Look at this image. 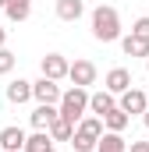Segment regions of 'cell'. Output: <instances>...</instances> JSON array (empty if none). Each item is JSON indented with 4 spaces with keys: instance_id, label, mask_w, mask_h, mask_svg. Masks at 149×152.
I'll use <instances>...</instances> for the list:
<instances>
[{
    "instance_id": "cell-1",
    "label": "cell",
    "mask_w": 149,
    "mask_h": 152,
    "mask_svg": "<svg viewBox=\"0 0 149 152\" xmlns=\"http://www.w3.org/2000/svg\"><path fill=\"white\" fill-rule=\"evenodd\" d=\"M92 36L100 39V42L121 39V14L114 11L110 4H100V7L92 11Z\"/></svg>"
},
{
    "instance_id": "cell-2",
    "label": "cell",
    "mask_w": 149,
    "mask_h": 152,
    "mask_svg": "<svg viewBox=\"0 0 149 152\" xmlns=\"http://www.w3.org/2000/svg\"><path fill=\"white\" fill-rule=\"evenodd\" d=\"M100 134H103V120H100V117H82L78 127H74V134H71L74 152H96Z\"/></svg>"
},
{
    "instance_id": "cell-3",
    "label": "cell",
    "mask_w": 149,
    "mask_h": 152,
    "mask_svg": "<svg viewBox=\"0 0 149 152\" xmlns=\"http://www.w3.org/2000/svg\"><path fill=\"white\" fill-rule=\"evenodd\" d=\"M85 110H89V92L85 88H68V92H60V103H57V113L64 117V120H71V124H78L82 117H85Z\"/></svg>"
},
{
    "instance_id": "cell-4",
    "label": "cell",
    "mask_w": 149,
    "mask_h": 152,
    "mask_svg": "<svg viewBox=\"0 0 149 152\" xmlns=\"http://www.w3.org/2000/svg\"><path fill=\"white\" fill-rule=\"evenodd\" d=\"M68 78H71L78 88H85V85L96 81V64L92 60H74V64H68Z\"/></svg>"
},
{
    "instance_id": "cell-5",
    "label": "cell",
    "mask_w": 149,
    "mask_h": 152,
    "mask_svg": "<svg viewBox=\"0 0 149 152\" xmlns=\"http://www.w3.org/2000/svg\"><path fill=\"white\" fill-rule=\"evenodd\" d=\"M32 96H36L39 103H60V85L53 81V78H39V81H32Z\"/></svg>"
},
{
    "instance_id": "cell-6",
    "label": "cell",
    "mask_w": 149,
    "mask_h": 152,
    "mask_svg": "<svg viewBox=\"0 0 149 152\" xmlns=\"http://www.w3.org/2000/svg\"><path fill=\"white\" fill-rule=\"evenodd\" d=\"M117 106H121L124 113L131 117V113H146V106H149V103H146V92H139V88H124Z\"/></svg>"
},
{
    "instance_id": "cell-7",
    "label": "cell",
    "mask_w": 149,
    "mask_h": 152,
    "mask_svg": "<svg viewBox=\"0 0 149 152\" xmlns=\"http://www.w3.org/2000/svg\"><path fill=\"white\" fill-rule=\"evenodd\" d=\"M39 67H43V78H53V81H60V78H68V60H64L60 53H46Z\"/></svg>"
},
{
    "instance_id": "cell-8",
    "label": "cell",
    "mask_w": 149,
    "mask_h": 152,
    "mask_svg": "<svg viewBox=\"0 0 149 152\" xmlns=\"http://www.w3.org/2000/svg\"><path fill=\"white\" fill-rule=\"evenodd\" d=\"M21 145H25V131L21 127H4L0 131V152H21Z\"/></svg>"
},
{
    "instance_id": "cell-9",
    "label": "cell",
    "mask_w": 149,
    "mask_h": 152,
    "mask_svg": "<svg viewBox=\"0 0 149 152\" xmlns=\"http://www.w3.org/2000/svg\"><path fill=\"white\" fill-rule=\"evenodd\" d=\"M124 88H131V71H124V67H114V71H107V92L121 96Z\"/></svg>"
},
{
    "instance_id": "cell-10",
    "label": "cell",
    "mask_w": 149,
    "mask_h": 152,
    "mask_svg": "<svg viewBox=\"0 0 149 152\" xmlns=\"http://www.w3.org/2000/svg\"><path fill=\"white\" fill-rule=\"evenodd\" d=\"M53 120H57V106H53V103H39L36 110H32V127H36V131H46Z\"/></svg>"
},
{
    "instance_id": "cell-11",
    "label": "cell",
    "mask_w": 149,
    "mask_h": 152,
    "mask_svg": "<svg viewBox=\"0 0 149 152\" xmlns=\"http://www.w3.org/2000/svg\"><path fill=\"white\" fill-rule=\"evenodd\" d=\"M7 99H11L14 106H21V103H29V99H32V81H25V78H18V81H11V85H7Z\"/></svg>"
},
{
    "instance_id": "cell-12",
    "label": "cell",
    "mask_w": 149,
    "mask_h": 152,
    "mask_svg": "<svg viewBox=\"0 0 149 152\" xmlns=\"http://www.w3.org/2000/svg\"><path fill=\"white\" fill-rule=\"evenodd\" d=\"M124 149H128V142H124L117 131H103L100 142H96V152H124Z\"/></svg>"
},
{
    "instance_id": "cell-13",
    "label": "cell",
    "mask_w": 149,
    "mask_h": 152,
    "mask_svg": "<svg viewBox=\"0 0 149 152\" xmlns=\"http://www.w3.org/2000/svg\"><path fill=\"white\" fill-rule=\"evenodd\" d=\"M46 134H50L53 142H71V134H74V124H71V120H64V117L57 113V120H53V124L46 127Z\"/></svg>"
},
{
    "instance_id": "cell-14",
    "label": "cell",
    "mask_w": 149,
    "mask_h": 152,
    "mask_svg": "<svg viewBox=\"0 0 149 152\" xmlns=\"http://www.w3.org/2000/svg\"><path fill=\"white\" fill-rule=\"evenodd\" d=\"M82 11H85L82 0H57V18H60V21H78Z\"/></svg>"
},
{
    "instance_id": "cell-15",
    "label": "cell",
    "mask_w": 149,
    "mask_h": 152,
    "mask_svg": "<svg viewBox=\"0 0 149 152\" xmlns=\"http://www.w3.org/2000/svg\"><path fill=\"white\" fill-rule=\"evenodd\" d=\"M114 106H117V103H114V92H107V88H103V92H96V96H89V110H92L96 117L110 113Z\"/></svg>"
},
{
    "instance_id": "cell-16",
    "label": "cell",
    "mask_w": 149,
    "mask_h": 152,
    "mask_svg": "<svg viewBox=\"0 0 149 152\" xmlns=\"http://www.w3.org/2000/svg\"><path fill=\"white\" fill-rule=\"evenodd\" d=\"M121 50L128 57H149V39H139V36H124L121 39Z\"/></svg>"
},
{
    "instance_id": "cell-17",
    "label": "cell",
    "mask_w": 149,
    "mask_h": 152,
    "mask_svg": "<svg viewBox=\"0 0 149 152\" xmlns=\"http://www.w3.org/2000/svg\"><path fill=\"white\" fill-rule=\"evenodd\" d=\"M4 11H7V18H11V21H25V18L32 14V0H7V4H4Z\"/></svg>"
},
{
    "instance_id": "cell-18",
    "label": "cell",
    "mask_w": 149,
    "mask_h": 152,
    "mask_svg": "<svg viewBox=\"0 0 149 152\" xmlns=\"http://www.w3.org/2000/svg\"><path fill=\"white\" fill-rule=\"evenodd\" d=\"M100 120H103V124H107V131H117V134H121V131H124V127H128V120H131V117L124 113V110H121V106H114L110 113H103V117H100Z\"/></svg>"
},
{
    "instance_id": "cell-19",
    "label": "cell",
    "mask_w": 149,
    "mask_h": 152,
    "mask_svg": "<svg viewBox=\"0 0 149 152\" xmlns=\"http://www.w3.org/2000/svg\"><path fill=\"white\" fill-rule=\"evenodd\" d=\"M53 149V138L46 134V131H36L32 138H25V145H21V152H50Z\"/></svg>"
},
{
    "instance_id": "cell-20",
    "label": "cell",
    "mask_w": 149,
    "mask_h": 152,
    "mask_svg": "<svg viewBox=\"0 0 149 152\" xmlns=\"http://www.w3.org/2000/svg\"><path fill=\"white\" fill-rule=\"evenodd\" d=\"M11 67H14V53H11V50H4V46H0V75H7V71H11Z\"/></svg>"
},
{
    "instance_id": "cell-21",
    "label": "cell",
    "mask_w": 149,
    "mask_h": 152,
    "mask_svg": "<svg viewBox=\"0 0 149 152\" xmlns=\"http://www.w3.org/2000/svg\"><path fill=\"white\" fill-rule=\"evenodd\" d=\"M131 36H139V39H149V18H139V21L131 25Z\"/></svg>"
},
{
    "instance_id": "cell-22",
    "label": "cell",
    "mask_w": 149,
    "mask_h": 152,
    "mask_svg": "<svg viewBox=\"0 0 149 152\" xmlns=\"http://www.w3.org/2000/svg\"><path fill=\"white\" fill-rule=\"evenodd\" d=\"M124 152H149V142H131Z\"/></svg>"
},
{
    "instance_id": "cell-23",
    "label": "cell",
    "mask_w": 149,
    "mask_h": 152,
    "mask_svg": "<svg viewBox=\"0 0 149 152\" xmlns=\"http://www.w3.org/2000/svg\"><path fill=\"white\" fill-rule=\"evenodd\" d=\"M4 39H7V28H4V25H0V46H4Z\"/></svg>"
},
{
    "instance_id": "cell-24",
    "label": "cell",
    "mask_w": 149,
    "mask_h": 152,
    "mask_svg": "<svg viewBox=\"0 0 149 152\" xmlns=\"http://www.w3.org/2000/svg\"><path fill=\"white\" fill-rule=\"evenodd\" d=\"M142 124H146V127H149V106H146V113H142Z\"/></svg>"
},
{
    "instance_id": "cell-25",
    "label": "cell",
    "mask_w": 149,
    "mask_h": 152,
    "mask_svg": "<svg viewBox=\"0 0 149 152\" xmlns=\"http://www.w3.org/2000/svg\"><path fill=\"white\" fill-rule=\"evenodd\" d=\"M146 103H149V88H146Z\"/></svg>"
},
{
    "instance_id": "cell-26",
    "label": "cell",
    "mask_w": 149,
    "mask_h": 152,
    "mask_svg": "<svg viewBox=\"0 0 149 152\" xmlns=\"http://www.w3.org/2000/svg\"><path fill=\"white\" fill-rule=\"evenodd\" d=\"M146 71H149V57H146Z\"/></svg>"
},
{
    "instance_id": "cell-27",
    "label": "cell",
    "mask_w": 149,
    "mask_h": 152,
    "mask_svg": "<svg viewBox=\"0 0 149 152\" xmlns=\"http://www.w3.org/2000/svg\"><path fill=\"white\" fill-rule=\"evenodd\" d=\"M4 4H7V0H0V7H4Z\"/></svg>"
},
{
    "instance_id": "cell-28",
    "label": "cell",
    "mask_w": 149,
    "mask_h": 152,
    "mask_svg": "<svg viewBox=\"0 0 149 152\" xmlns=\"http://www.w3.org/2000/svg\"><path fill=\"white\" fill-rule=\"evenodd\" d=\"M50 152H53V149H50Z\"/></svg>"
}]
</instances>
